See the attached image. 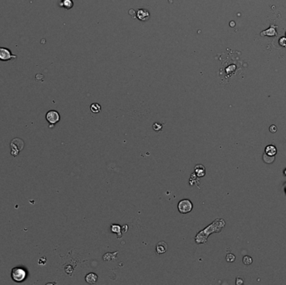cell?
Wrapping results in <instances>:
<instances>
[{
  "mask_svg": "<svg viewBox=\"0 0 286 285\" xmlns=\"http://www.w3.org/2000/svg\"><path fill=\"white\" fill-rule=\"evenodd\" d=\"M73 5H74V3H73L72 0H62L61 3H60V6L64 7L66 9H71Z\"/></svg>",
  "mask_w": 286,
  "mask_h": 285,
  "instance_id": "obj_12",
  "label": "cell"
},
{
  "mask_svg": "<svg viewBox=\"0 0 286 285\" xmlns=\"http://www.w3.org/2000/svg\"><path fill=\"white\" fill-rule=\"evenodd\" d=\"M280 44L283 47H286V38H281V40H280Z\"/></svg>",
  "mask_w": 286,
  "mask_h": 285,
  "instance_id": "obj_20",
  "label": "cell"
},
{
  "mask_svg": "<svg viewBox=\"0 0 286 285\" xmlns=\"http://www.w3.org/2000/svg\"><path fill=\"white\" fill-rule=\"evenodd\" d=\"M226 260H227V262H234V261H235V256L233 254H227Z\"/></svg>",
  "mask_w": 286,
  "mask_h": 285,
  "instance_id": "obj_18",
  "label": "cell"
},
{
  "mask_svg": "<svg viewBox=\"0 0 286 285\" xmlns=\"http://www.w3.org/2000/svg\"><path fill=\"white\" fill-rule=\"evenodd\" d=\"M195 171L198 177H203L205 175V167L202 165H197L195 166Z\"/></svg>",
  "mask_w": 286,
  "mask_h": 285,
  "instance_id": "obj_10",
  "label": "cell"
},
{
  "mask_svg": "<svg viewBox=\"0 0 286 285\" xmlns=\"http://www.w3.org/2000/svg\"><path fill=\"white\" fill-rule=\"evenodd\" d=\"M269 131H270L271 133H275V132L277 131V127H276V126H275V125L270 126V127H269Z\"/></svg>",
  "mask_w": 286,
  "mask_h": 285,
  "instance_id": "obj_19",
  "label": "cell"
},
{
  "mask_svg": "<svg viewBox=\"0 0 286 285\" xmlns=\"http://www.w3.org/2000/svg\"><path fill=\"white\" fill-rule=\"evenodd\" d=\"M192 207H193L192 203L188 199L181 200L178 204V211L182 214L188 213L192 211Z\"/></svg>",
  "mask_w": 286,
  "mask_h": 285,
  "instance_id": "obj_2",
  "label": "cell"
},
{
  "mask_svg": "<svg viewBox=\"0 0 286 285\" xmlns=\"http://www.w3.org/2000/svg\"><path fill=\"white\" fill-rule=\"evenodd\" d=\"M265 153L267 155H269V156H275L277 153V149L275 145H269L265 148Z\"/></svg>",
  "mask_w": 286,
  "mask_h": 285,
  "instance_id": "obj_11",
  "label": "cell"
},
{
  "mask_svg": "<svg viewBox=\"0 0 286 285\" xmlns=\"http://www.w3.org/2000/svg\"><path fill=\"white\" fill-rule=\"evenodd\" d=\"M90 110H91L93 113H99L100 110H101V107L97 103H94V104H92L91 106H90Z\"/></svg>",
  "mask_w": 286,
  "mask_h": 285,
  "instance_id": "obj_15",
  "label": "cell"
},
{
  "mask_svg": "<svg viewBox=\"0 0 286 285\" xmlns=\"http://www.w3.org/2000/svg\"><path fill=\"white\" fill-rule=\"evenodd\" d=\"M263 159L264 161V162L270 164V163H272L275 161V156H269V155H267L266 153H264L263 155Z\"/></svg>",
  "mask_w": 286,
  "mask_h": 285,
  "instance_id": "obj_14",
  "label": "cell"
},
{
  "mask_svg": "<svg viewBox=\"0 0 286 285\" xmlns=\"http://www.w3.org/2000/svg\"><path fill=\"white\" fill-rule=\"evenodd\" d=\"M21 141V139L19 138H16L15 140H13L11 141V145H10V147H11V154L14 156V157H17V155L19 154V152L23 147H21V146H19V143Z\"/></svg>",
  "mask_w": 286,
  "mask_h": 285,
  "instance_id": "obj_5",
  "label": "cell"
},
{
  "mask_svg": "<svg viewBox=\"0 0 286 285\" xmlns=\"http://www.w3.org/2000/svg\"><path fill=\"white\" fill-rule=\"evenodd\" d=\"M243 283V279L239 278V277H238L237 279H236V284L237 285H242Z\"/></svg>",
  "mask_w": 286,
  "mask_h": 285,
  "instance_id": "obj_21",
  "label": "cell"
},
{
  "mask_svg": "<svg viewBox=\"0 0 286 285\" xmlns=\"http://www.w3.org/2000/svg\"><path fill=\"white\" fill-rule=\"evenodd\" d=\"M167 250V244L165 242H158V245L156 247V251L158 254H162L166 253Z\"/></svg>",
  "mask_w": 286,
  "mask_h": 285,
  "instance_id": "obj_7",
  "label": "cell"
},
{
  "mask_svg": "<svg viewBox=\"0 0 286 285\" xmlns=\"http://www.w3.org/2000/svg\"><path fill=\"white\" fill-rule=\"evenodd\" d=\"M17 55L12 54L9 48L4 47H0V60L1 61H9V60H16Z\"/></svg>",
  "mask_w": 286,
  "mask_h": 285,
  "instance_id": "obj_3",
  "label": "cell"
},
{
  "mask_svg": "<svg viewBox=\"0 0 286 285\" xmlns=\"http://www.w3.org/2000/svg\"><path fill=\"white\" fill-rule=\"evenodd\" d=\"M98 280V276L97 274H94V273H90L86 276V281L90 284H94L95 283L97 282Z\"/></svg>",
  "mask_w": 286,
  "mask_h": 285,
  "instance_id": "obj_8",
  "label": "cell"
},
{
  "mask_svg": "<svg viewBox=\"0 0 286 285\" xmlns=\"http://www.w3.org/2000/svg\"><path fill=\"white\" fill-rule=\"evenodd\" d=\"M46 120H48V122L51 125H54L57 122H59L60 120V116L59 112L56 111H49L47 112L45 115Z\"/></svg>",
  "mask_w": 286,
  "mask_h": 285,
  "instance_id": "obj_4",
  "label": "cell"
},
{
  "mask_svg": "<svg viewBox=\"0 0 286 285\" xmlns=\"http://www.w3.org/2000/svg\"><path fill=\"white\" fill-rule=\"evenodd\" d=\"M243 262L245 265H250L253 262V258L250 256H244L243 258Z\"/></svg>",
  "mask_w": 286,
  "mask_h": 285,
  "instance_id": "obj_16",
  "label": "cell"
},
{
  "mask_svg": "<svg viewBox=\"0 0 286 285\" xmlns=\"http://www.w3.org/2000/svg\"><path fill=\"white\" fill-rule=\"evenodd\" d=\"M11 277L13 280H15V282L20 283L23 282L27 277V272L24 268L17 267L12 269Z\"/></svg>",
  "mask_w": 286,
  "mask_h": 285,
  "instance_id": "obj_1",
  "label": "cell"
},
{
  "mask_svg": "<svg viewBox=\"0 0 286 285\" xmlns=\"http://www.w3.org/2000/svg\"><path fill=\"white\" fill-rule=\"evenodd\" d=\"M137 16L141 21H147L150 19V12L146 9H139L137 11Z\"/></svg>",
  "mask_w": 286,
  "mask_h": 285,
  "instance_id": "obj_6",
  "label": "cell"
},
{
  "mask_svg": "<svg viewBox=\"0 0 286 285\" xmlns=\"http://www.w3.org/2000/svg\"><path fill=\"white\" fill-rule=\"evenodd\" d=\"M260 34L261 36H265V35H268V36H276L277 35V32H276L274 27H270L269 29H267L265 31H263Z\"/></svg>",
  "mask_w": 286,
  "mask_h": 285,
  "instance_id": "obj_9",
  "label": "cell"
},
{
  "mask_svg": "<svg viewBox=\"0 0 286 285\" xmlns=\"http://www.w3.org/2000/svg\"><path fill=\"white\" fill-rule=\"evenodd\" d=\"M111 232L113 233L118 234V235H119V237L121 236V232H120L121 228H120V225H117V224H113V225L111 226Z\"/></svg>",
  "mask_w": 286,
  "mask_h": 285,
  "instance_id": "obj_13",
  "label": "cell"
},
{
  "mask_svg": "<svg viewBox=\"0 0 286 285\" xmlns=\"http://www.w3.org/2000/svg\"><path fill=\"white\" fill-rule=\"evenodd\" d=\"M152 127H153V130H154L155 131H162V129L163 125L162 124H160V123L155 122L154 124H153V126H152Z\"/></svg>",
  "mask_w": 286,
  "mask_h": 285,
  "instance_id": "obj_17",
  "label": "cell"
}]
</instances>
